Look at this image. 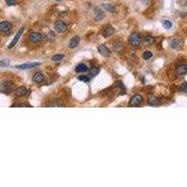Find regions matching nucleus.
<instances>
[{
	"label": "nucleus",
	"mask_w": 187,
	"mask_h": 187,
	"mask_svg": "<svg viewBox=\"0 0 187 187\" xmlns=\"http://www.w3.org/2000/svg\"><path fill=\"white\" fill-rule=\"evenodd\" d=\"M129 43L133 47H137L140 45V43H141V37H140L138 33L131 34L129 37Z\"/></svg>",
	"instance_id": "1"
},
{
	"label": "nucleus",
	"mask_w": 187,
	"mask_h": 187,
	"mask_svg": "<svg viewBox=\"0 0 187 187\" xmlns=\"http://www.w3.org/2000/svg\"><path fill=\"white\" fill-rule=\"evenodd\" d=\"M54 29H55L58 33H65L67 30V25H66V22L63 21L58 20L54 22Z\"/></svg>",
	"instance_id": "2"
},
{
	"label": "nucleus",
	"mask_w": 187,
	"mask_h": 187,
	"mask_svg": "<svg viewBox=\"0 0 187 187\" xmlns=\"http://www.w3.org/2000/svg\"><path fill=\"white\" fill-rule=\"evenodd\" d=\"M29 40L31 42H33V43H38V42H41L42 40H43V36L42 34L40 33H38V32H31L29 34Z\"/></svg>",
	"instance_id": "3"
},
{
	"label": "nucleus",
	"mask_w": 187,
	"mask_h": 187,
	"mask_svg": "<svg viewBox=\"0 0 187 187\" xmlns=\"http://www.w3.org/2000/svg\"><path fill=\"white\" fill-rule=\"evenodd\" d=\"M12 90V86H11V83L9 82H0V92L3 93V94H10Z\"/></svg>",
	"instance_id": "4"
},
{
	"label": "nucleus",
	"mask_w": 187,
	"mask_h": 187,
	"mask_svg": "<svg viewBox=\"0 0 187 187\" xmlns=\"http://www.w3.org/2000/svg\"><path fill=\"white\" fill-rule=\"evenodd\" d=\"M143 101V97L140 96V95H135L131 97L130 101H129V106L131 107H136V106H138L142 103Z\"/></svg>",
	"instance_id": "5"
},
{
	"label": "nucleus",
	"mask_w": 187,
	"mask_h": 187,
	"mask_svg": "<svg viewBox=\"0 0 187 187\" xmlns=\"http://www.w3.org/2000/svg\"><path fill=\"white\" fill-rule=\"evenodd\" d=\"M97 51L101 55L105 56V57L111 56V52L110 51V49H108V47L105 46V45H99L97 47Z\"/></svg>",
	"instance_id": "6"
},
{
	"label": "nucleus",
	"mask_w": 187,
	"mask_h": 187,
	"mask_svg": "<svg viewBox=\"0 0 187 187\" xmlns=\"http://www.w3.org/2000/svg\"><path fill=\"white\" fill-rule=\"evenodd\" d=\"M23 30H25V27H22L19 31H18V33L16 34V36L14 37V38L12 40V41L10 42V44L9 45V49H12L13 47L15 46V44H16L17 42H18V40H19V38L21 37V36H22V34L23 33Z\"/></svg>",
	"instance_id": "7"
},
{
	"label": "nucleus",
	"mask_w": 187,
	"mask_h": 187,
	"mask_svg": "<svg viewBox=\"0 0 187 187\" xmlns=\"http://www.w3.org/2000/svg\"><path fill=\"white\" fill-rule=\"evenodd\" d=\"M45 80V77L42 73L40 72H37L33 75V78H32V81L37 83V84H40V83H42Z\"/></svg>",
	"instance_id": "8"
},
{
	"label": "nucleus",
	"mask_w": 187,
	"mask_h": 187,
	"mask_svg": "<svg viewBox=\"0 0 187 187\" xmlns=\"http://www.w3.org/2000/svg\"><path fill=\"white\" fill-rule=\"evenodd\" d=\"M40 63H25V64H22V65H18V66H15V67L18 68V69H29V68H33V67H36L37 66H40Z\"/></svg>",
	"instance_id": "9"
},
{
	"label": "nucleus",
	"mask_w": 187,
	"mask_h": 187,
	"mask_svg": "<svg viewBox=\"0 0 187 187\" xmlns=\"http://www.w3.org/2000/svg\"><path fill=\"white\" fill-rule=\"evenodd\" d=\"M115 32V30L112 26L108 25L104 28V30L102 31V36L104 37H110L111 36H112Z\"/></svg>",
	"instance_id": "10"
},
{
	"label": "nucleus",
	"mask_w": 187,
	"mask_h": 187,
	"mask_svg": "<svg viewBox=\"0 0 187 187\" xmlns=\"http://www.w3.org/2000/svg\"><path fill=\"white\" fill-rule=\"evenodd\" d=\"M11 28H12V25L10 22L4 21L0 22V31H1V32H7V31H10Z\"/></svg>",
	"instance_id": "11"
},
{
	"label": "nucleus",
	"mask_w": 187,
	"mask_h": 187,
	"mask_svg": "<svg viewBox=\"0 0 187 187\" xmlns=\"http://www.w3.org/2000/svg\"><path fill=\"white\" fill-rule=\"evenodd\" d=\"M79 43H80V37L78 36H75L72 38H70V40L68 42V47L70 49H74L79 45Z\"/></svg>",
	"instance_id": "12"
},
{
	"label": "nucleus",
	"mask_w": 187,
	"mask_h": 187,
	"mask_svg": "<svg viewBox=\"0 0 187 187\" xmlns=\"http://www.w3.org/2000/svg\"><path fill=\"white\" fill-rule=\"evenodd\" d=\"M176 73L179 76H183L187 74V66L185 65H179L176 67Z\"/></svg>",
	"instance_id": "13"
},
{
	"label": "nucleus",
	"mask_w": 187,
	"mask_h": 187,
	"mask_svg": "<svg viewBox=\"0 0 187 187\" xmlns=\"http://www.w3.org/2000/svg\"><path fill=\"white\" fill-rule=\"evenodd\" d=\"M16 93V96H19V97H22V96H25L26 94H27V88L25 87V86H20L16 89L15 91Z\"/></svg>",
	"instance_id": "14"
},
{
	"label": "nucleus",
	"mask_w": 187,
	"mask_h": 187,
	"mask_svg": "<svg viewBox=\"0 0 187 187\" xmlns=\"http://www.w3.org/2000/svg\"><path fill=\"white\" fill-rule=\"evenodd\" d=\"M86 71H88V67H87L86 65L79 64L76 67V72H78V73H83V72H86Z\"/></svg>",
	"instance_id": "15"
},
{
	"label": "nucleus",
	"mask_w": 187,
	"mask_h": 187,
	"mask_svg": "<svg viewBox=\"0 0 187 187\" xmlns=\"http://www.w3.org/2000/svg\"><path fill=\"white\" fill-rule=\"evenodd\" d=\"M148 103H149L150 105H153V106H155V105H158L159 104V100L156 96H149V97H148Z\"/></svg>",
	"instance_id": "16"
},
{
	"label": "nucleus",
	"mask_w": 187,
	"mask_h": 187,
	"mask_svg": "<svg viewBox=\"0 0 187 187\" xmlns=\"http://www.w3.org/2000/svg\"><path fill=\"white\" fill-rule=\"evenodd\" d=\"M144 41L147 43V44H154L155 43V40H154V37H153L152 36H147L144 37Z\"/></svg>",
	"instance_id": "17"
},
{
	"label": "nucleus",
	"mask_w": 187,
	"mask_h": 187,
	"mask_svg": "<svg viewBox=\"0 0 187 187\" xmlns=\"http://www.w3.org/2000/svg\"><path fill=\"white\" fill-rule=\"evenodd\" d=\"M162 25L166 29H170L171 27H172V22H171L170 21H168V20H163Z\"/></svg>",
	"instance_id": "18"
},
{
	"label": "nucleus",
	"mask_w": 187,
	"mask_h": 187,
	"mask_svg": "<svg viewBox=\"0 0 187 187\" xmlns=\"http://www.w3.org/2000/svg\"><path fill=\"white\" fill-rule=\"evenodd\" d=\"M123 49V46L121 44V43H116V44H113V51L116 52H122Z\"/></svg>",
	"instance_id": "19"
},
{
	"label": "nucleus",
	"mask_w": 187,
	"mask_h": 187,
	"mask_svg": "<svg viewBox=\"0 0 187 187\" xmlns=\"http://www.w3.org/2000/svg\"><path fill=\"white\" fill-rule=\"evenodd\" d=\"M105 17V14L103 11L101 10H97L96 11V21H102Z\"/></svg>",
	"instance_id": "20"
},
{
	"label": "nucleus",
	"mask_w": 187,
	"mask_h": 187,
	"mask_svg": "<svg viewBox=\"0 0 187 187\" xmlns=\"http://www.w3.org/2000/svg\"><path fill=\"white\" fill-rule=\"evenodd\" d=\"M153 57V53L150 52V51H145L143 53H142V58L144 60H149Z\"/></svg>",
	"instance_id": "21"
},
{
	"label": "nucleus",
	"mask_w": 187,
	"mask_h": 187,
	"mask_svg": "<svg viewBox=\"0 0 187 187\" xmlns=\"http://www.w3.org/2000/svg\"><path fill=\"white\" fill-rule=\"evenodd\" d=\"M64 58V54H60V53H57V54H54V55L52 57V60L54 61V62H57V61H60Z\"/></svg>",
	"instance_id": "22"
},
{
	"label": "nucleus",
	"mask_w": 187,
	"mask_h": 187,
	"mask_svg": "<svg viewBox=\"0 0 187 187\" xmlns=\"http://www.w3.org/2000/svg\"><path fill=\"white\" fill-rule=\"evenodd\" d=\"M103 7L107 11H110V12L114 11V7L111 4H103Z\"/></svg>",
	"instance_id": "23"
},
{
	"label": "nucleus",
	"mask_w": 187,
	"mask_h": 187,
	"mask_svg": "<svg viewBox=\"0 0 187 187\" xmlns=\"http://www.w3.org/2000/svg\"><path fill=\"white\" fill-rule=\"evenodd\" d=\"M169 45H170V47H171V48H172V49H177L178 47L180 46V41L177 40H172V41L170 42Z\"/></svg>",
	"instance_id": "24"
},
{
	"label": "nucleus",
	"mask_w": 187,
	"mask_h": 187,
	"mask_svg": "<svg viewBox=\"0 0 187 187\" xmlns=\"http://www.w3.org/2000/svg\"><path fill=\"white\" fill-rule=\"evenodd\" d=\"M90 73H91V76L92 77H95V76H96L99 73V69L97 67H92Z\"/></svg>",
	"instance_id": "25"
},
{
	"label": "nucleus",
	"mask_w": 187,
	"mask_h": 187,
	"mask_svg": "<svg viewBox=\"0 0 187 187\" xmlns=\"http://www.w3.org/2000/svg\"><path fill=\"white\" fill-rule=\"evenodd\" d=\"M47 38H48V40H49V41L53 42L54 40H55V35H54L53 32H52V31H51V32L48 34V37H47Z\"/></svg>",
	"instance_id": "26"
},
{
	"label": "nucleus",
	"mask_w": 187,
	"mask_h": 187,
	"mask_svg": "<svg viewBox=\"0 0 187 187\" xmlns=\"http://www.w3.org/2000/svg\"><path fill=\"white\" fill-rule=\"evenodd\" d=\"M79 80L82 81V82H88L90 81V78L87 77V76H80L79 77Z\"/></svg>",
	"instance_id": "27"
},
{
	"label": "nucleus",
	"mask_w": 187,
	"mask_h": 187,
	"mask_svg": "<svg viewBox=\"0 0 187 187\" xmlns=\"http://www.w3.org/2000/svg\"><path fill=\"white\" fill-rule=\"evenodd\" d=\"M180 90L182 91V92H185V93H187V82H184V83H183L181 86H180Z\"/></svg>",
	"instance_id": "28"
},
{
	"label": "nucleus",
	"mask_w": 187,
	"mask_h": 187,
	"mask_svg": "<svg viewBox=\"0 0 187 187\" xmlns=\"http://www.w3.org/2000/svg\"><path fill=\"white\" fill-rule=\"evenodd\" d=\"M9 65H10V61L7 59L2 60L1 62H0V66H2V67H7Z\"/></svg>",
	"instance_id": "29"
},
{
	"label": "nucleus",
	"mask_w": 187,
	"mask_h": 187,
	"mask_svg": "<svg viewBox=\"0 0 187 187\" xmlns=\"http://www.w3.org/2000/svg\"><path fill=\"white\" fill-rule=\"evenodd\" d=\"M7 6H12L15 4V0H5Z\"/></svg>",
	"instance_id": "30"
},
{
	"label": "nucleus",
	"mask_w": 187,
	"mask_h": 187,
	"mask_svg": "<svg viewBox=\"0 0 187 187\" xmlns=\"http://www.w3.org/2000/svg\"><path fill=\"white\" fill-rule=\"evenodd\" d=\"M56 1H60V0H56Z\"/></svg>",
	"instance_id": "31"
}]
</instances>
